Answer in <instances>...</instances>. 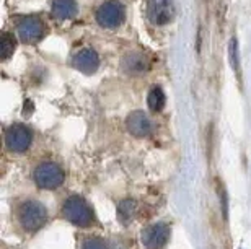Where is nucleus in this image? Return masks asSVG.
<instances>
[{
  "mask_svg": "<svg viewBox=\"0 0 251 249\" xmlns=\"http://www.w3.org/2000/svg\"><path fill=\"white\" fill-rule=\"evenodd\" d=\"M15 215H17L18 225L26 233L38 231L48 222L46 207L39 201H34V199H26V201L20 202L17 205V210H15Z\"/></svg>",
  "mask_w": 251,
  "mask_h": 249,
  "instance_id": "1",
  "label": "nucleus"
},
{
  "mask_svg": "<svg viewBox=\"0 0 251 249\" xmlns=\"http://www.w3.org/2000/svg\"><path fill=\"white\" fill-rule=\"evenodd\" d=\"M62 213L70 223L87 228L93 223V210L88 202L80 196H70L62 205Z\"/></svg>",
  "mask_w": 251,
  "mask_h": 249,
  "instance_id": "2",
  "label": "nucleus"
},
{
  "mask_svg": "<svg viewBox=\"0 0 251 249\" xmlns=\"http://www.w3.org/2000/svg\"><path fill=\"white\" fill-rule=\"evenodd\" d=\"M65 174L62 168L54 161H44L38 165L33 173V179L36 186L41 189H57L64 182Z\"/></svg>",
  "mask_w": 251,
  "mask_h": 249,
  "instance_id": "3",
  "label": "nucleus"
},
{
  "mask_svg": "<svg viewBox=\"0 0 251 249\" xmlns=\"http://www.w3.org/2000/svg\"><path fill=\"white\" fill-rule=\"evenodd\" d=\"M97 22L100 23V26L113 29L121 26L124 18H126V10L124 5L118 0H108V2L101 3L97 10Z\"/></svg>",
  "mask_w": 251,
  "mask_h": 249,
  "instance_id": "4",
  "label": "nucleus"
},
{
  "mask_svg": "<svg viewBox=\"0 0 251 249\" xmlns=\"http://www.w3.org/2000/svg\"><path fill=\"white\" fill-rule=\"evenodd\" d=\"M33 142L31 131L23 124H12L5 132V147L13 153L26 152Z\"/></svg>",
  "mask_w": 251,
  "mask_h": 249,
  "instance_id": "5",
  "label": "nucleus"
},
{
  "mask_svg": "<svg viewBox=\"0 0 251 249\" xmlns=\"http://www.w3.org/2000/svg\"><path fill=\"white\" fill-rule=\"evenodd\" d=\"M17 31L18 36L23 43L26 44H34L38 41H41L44 33H46V28H44V23L36 17H25L18 22L17 24Z\"/></svg>",
  "mask_w": 251,
  "mask_h": 249,
  "instance_id": "6",
  "label": "nucleus"
},
{
  "mask_svg": "<svg viewBox=\"0 0 251 249\" xmlns=\"http://www.w3.org/2000/svg\"><path fill=\"white\" fill-rule=\"evenodd\" d=\"M170 240V226L167 223H152L142 231V245L147 249H162Z\"/></svg>",
  "mask_w": 251,
  "mask_h": 249,
  "instance_id": "7",
  "label": "nucleus"
},
{
  "mask_svg": "<svg viewBox=\"0 0 251 249\" xmlns=\"http://www.w3.org/2000/svg\"><path fill=\"white\" fill-rule=\"evenodd\" d=\"M147 17L153 24H167L175 17L173 0H149Z\"/></svg>",
  "mask_w": 251,
  "mask_h": 249,
  "instance_id": "8",
  "label": "nucleus"
},
{
  "mask_svg": "<svg viewBox=\"0 0 251 249\" xmlns=\"http://www.w3.org/2000/svg\"><path fill=\"white\" fill-rule=\"evenodd\" d=\"M72 64L77 70H80L82 73H87V75H92V73L98 70L100 57L93 49H80V51L74 56Z\"/></svg>",
  "mask_w": 251,
  "mask_h": 249,
  "instance_id": "9",
  "label": "nucleus"
},
{
  "mask_svg": "<svg viewBox=\"0 0 251 249\" xmlns=\"http://www.w3.org/2000/svg\"><path fill=\"white\" fill-rule=\"evenodd\" d=\"M126 126L134 137H147L152 132V122L144 111L130 113L126 119Z\"/></svg>",
  "mask_w": 251,
  "mask_h": 249,
  "instance_id": "10",
  "label": "nucleus"
},
{
  "mask_svg": "<svg viewBox=\"0 0 251 249\" xmlns=\"http://www.w3.org/2000/svg\"><path fill=\"white\" fill-rule=\"evenodd\" d=\"M121 67L126 73H132V75H137V73H144L149 70L150 64L149 59L144 56L142 52H129L126 54L121 61Z\"/></svg>",
  "mask_w": 251,
  "mask_h": 249,
  "instance_id": "11",
  "label": "nucleus"
},
{
  "mask_svg": "<svg viewBox=\"0 0 251 249\" xmlns=\"http://www.w3.org/2000/svg\"><path fill=\"white\" fill-rule=\"evenodd\" d=\"M51 12L57 20H72L77 15V2L75 0H52Z\"/></svg>",
  "mask_w": 251,
  "mask_h": 249,
  "instance_id": "12",
  "label": "nucleus"
},
{
  "mask_svg": "<svg viewBox=\"0 0 251 249\" xmlns=\"http://www.w3.org/2000/svg\"><path fill=\"white\" fill-rule=\"evenodd\" d=\"M137 213V202L132 201V199H124V201L119 202L118 205V218L123 223L130 222Z\"/></svg>",
  "mask_w": 251,
  "mask_h": 249,
  "instance_id": "13",
  "label": "nucleus"
},
{
  "mask_svg": "<svg viewBox=\"0 0 251 249\" xmlns=\"http://www.w3.org/2000/svg\"><path fill=\"white\" fill-rule=\"evenodd\" d=\"M147 103H149V108L152 109V111H155V113L162 111V109L165 108V103H167V98H165L163 90L158 88V87H153L149 93Z\"/></svg>",
  "mask_w": 251,
  "mask_h": 249,
  "instance_id": "14",
  "label": "nucleus"
},
{
  "mask_svg": "<svg viewBox=\"0 0 251 249\" xmlns=\"http://www.w3.org/2000/svg\"><path fill=\"white\" fill-rule=\"evenodd\" d=\"M15 49H17V41H15L13 34H10L8 31L2 33V38H0V54H2L3 61L12 57Z\"/></svg>",
  "mask_w": 251,
  "mask_h": 249,
  "instance_id": "15",
  "label": "nucleus"
},
{
  "mask_svg": "<svg viewBox=\"0 0 251 249\" xmlns=\"http://www.w3.org/2000/svg\"><path fill=\"white\" fill-rule=\"evenodd\" d=\"M82 249H109L106 245V241L103 238L98 236H88L85 238V241L82 243Z\"/></svg>",
  "mask_w": 251,
  "mask_h": 249,
  "instance_id": "16",
  "label": "nucleus"
},
{
  "mask_svg": "<svg viewBox=\"0 0 251 249\" xmlns=\"http://www.w3.org/2000/svg\"><path fill=\"white\" fill-rule=\"evenodd\" d=\"M228 56H230V64L235 72H240V61H238V43L237 39H232L228 46Z\"/></svg>",
  "mask_w": 251,
  "mask_h": 249,
  "instance_id": "17",
  "label": "nucleus"
},
{
  "mask_svg": "<svg viewBox=\"0 0 251 249\" xmlns=\"http://www.w3.org/2000/svg\"><path fill=\"white\" fill-rule=\"evenodd\" d=\"M113 249H126V248L121 245V243H114V245H113Z\"/></svg>",
  "mask_w": 251,
  "mask_h": 249,
  "instance_id": "18",
  "label": "nucleus"
}]
</instances>
